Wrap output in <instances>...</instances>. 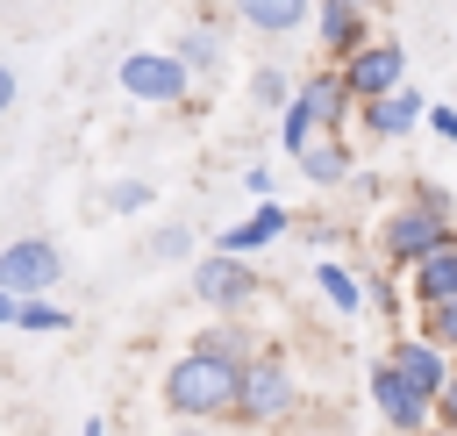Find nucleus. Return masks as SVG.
Segmentation results:
<instances>
[{
	"instance_id": "obj_18",
	"label": "nucleus",
	"mask_w": 457,
	"mask_h": 436,
	"mask_svg": "<svg viewBox=\"0 0 457 436\" xmlns=\"http://www.w3.org/2000/svg\"><path fill=\"white\" fill-rule=\"evenodd\" d=\"M193 350L228 357V365H250V357H257V329H250L243 314H214L207 329H193Z\"/></svg>"
},
{
	"instance_id": "obj_14",
	"label": "nucleus",
	"mask_w": 457,
	"mask_h": 436,
	"mask_svg": "<svg viewBox=\"0 0 457 436\" xmlns=\"http://www.w3.org/2000/svg\"><path fill=\"white\" fill-rule=\"evenodd\" d=\"M286 229H293V214H286L278 200H257V207H250L243 222H228V229L214 236V250H236V257H250V250H264V243H278Z\"/></svg>"
},
{
	"instance_id": "obj_34",
	"label": "nucleus",
	"mask_w": 457,
	"mask_h": 436,
	"mask_svg": "<svg viewBox=\"0 0 457 436\" xmlns=\"http://www.w3.org/2000/svg\"><path fill=\"white\" fill-rule=\"evenodd\" d=\"M86 436H107V429H100V422H86Z\"/></svg>"
},
{
	"instance_id": "obj_8",
	"label": "nucleus",
	"mask_w": 457,
	"mask_h": 436,
	"mask_svg": "<svg viewBox=\"0 0 457 436\" xmlns=\"http://www.w3.org/2000/svg\"><path fill=\"white\" fill-rule=\"evenodd\" d=\"M371 407H378V415H386V429H400V436H421V429L436 422V407L400 379V365H393V357H378V365H371Z\"/></svg>"
},
{
	"instance_id": "obj_11",
	"label": "nucleus",
	"mask_w": 457,
	"mask_h": 436,
	"mask_svg": "<svg viewBox=\"0 0 457 436\" xmlns=\"http://www.w3.org/2000/svg\"><path fill=\"white\" fill-rule=\"evenodd\" d=\"M314 43L328 50V64H343L357 43H371V7H357V0H314Z\"/></svg>"
},
{
	"instance_id": "obj_31",
	"label": "nucleus",
	"mask_w": 457,
	"mask_h": 436,
	"mask_svg": "<svg viewBox=\"0 0 457 436\" xmlns=\"http://www.w3.org/2000/svg\"><path fill=\"white\" fill-rule=\"evenodd\" d=\"M164 436H207V422H179V429H164Z\"/></svg>"
},
{
	"instance_id": "obj_28",
	"label": "nucleus",
	"mask_w": 457,
	"mask_h": 436,
	"mask_svg": "<svg viewBox=\"0 0 457 436\" xmlns=\"http://www.w3.org/2000/svg\"><path fill=\"white\" fill-rule=\"evenodd\" d=\"M243 186H250L257 200H271V164H250V172H243Z\"/></svg>"
},
{
	"instance_id": "obj_19",
	"label": "nucleus",
	"mask_w": 457,
	"mask_h": 436,
	"mask_svg": "<svg viewBox=\"0 0 457 436\" xmlns=\"http://www.w3.org/2000/svg\"><path fill=\"white\" fill-rule=\"evenodd\" d=\"M314 286H321V300H328V307H343V314H357V307H364V279H357L343 257H321V264H314Z\"/></svg>"
},
{
	"instance_id": "obj_6",
	"label": "nucleus",
	"mask_w": 457,
	"mask_h": 436,
	"mask_svg": "<svg viewBox=\"0 0 457 436\" xmlns=\"http://www.w3.org/2000/svg\"><path fill=\"white\" fill-rule=\"evenodd\" d=\"M57 279H64V250H57L50 236H14V243L0 250V286H7L14 300L50 293Z\"/></svg>"
},
{
	"instance_id": "obj_5",
	"label": "nucleus",
	"mask_w": 457,
	"mask_h": 436,
	"mask_svg": "<svg viewBox=\"0 0 457 436\" xmlns=\"http://www.w3.org/2000/svg\"><path fill=\"white\" fill-rule=\"evenodd\" d=\"M257 293H264V279H257L250 257H236V250H207V257H193V300H200V307H214V314H243Z\"/></svg>"
},
{
	"instance_id": "obj_27",
	"label": "nucleus",
	"mask_w": 457,
	"mask_h": 436,
	"mask_svg": "<svg viewBox=\"0 0 457 436\" xmlns=\"http://www.w3.org/2000/svg\"><path fill=\"white\" fill-rule=\"evenodd\" d=\"M14 100H21V79H14V64H7V57H0V114H7V107H14Z\"/></svg>"
},
{
	"instance_id": "obj_29",
	"label": "nucleus",
	"mask_w": 457,
	"mask_h": 436,
	"mask_svg": "<svg viewBox=\"0 0 457 436\" xmlns=\"http://www.w3.org/2000/svg\"><path fill=\"white\" fill-rule=\"evenodd\" d=\"M371 300H378L386 314H400V293H393V279H371Z\"/></svg>"
},
{
	"instance_id": "obj_4",
	"label": "nucleus",
	"mask_w": 457,
	"mask_h": 436,
	"mask_svg": "<svg viewBox=\"0 0 457 436\" xmlns=\"http://www.w3.org/2000/svg\"><path fill=\"white\" fill-rule=\"evenodd\" d=\"M114 86L136 100V107H186L193 100V71L171 57V50H129L114 64Z\"/></svg>"
},
{
	"instance_id": "obj_21",
	"label": "nucleus",
	"mask_w": 457,
	"mask_h": 436,
	"mask_svg": "<svg viewBox=\"0 0 457 436\" xmlns=\"http://www.w3.org/2000/svg\"><path fill=\"white\" fill-rule=\"evenodd\" d=\"M286 100H293V79H286L278 64H257V71H250V107H257V114H278Z\"/></svg>"
},
{
	"instance_id": "obj_1",
	"label": "nucleus",
	"mask_w": 457,
	"mask_h": 436,
	"mask_svg": "<svg viewBox=\"0 0 457 436\" xmlns=\"http://www.w3.org/2000/svg\"><path fill=\"white\" fill-rule=\"evenodd\" d=\"M457 236V222H450V193L436 186V179H421L407 200H393L386 214H378V257L393 264V272H407L414 257H428L436 243H450Z\"/></svg>"
},
{
	"instance_id": "obj_35",
	"label": "nucleus",
	"mask_w": 457,
	"mask_h": 436,
	"mask_svg": "<svg viewBox=\"0 0 457 436\" xmlns=\"http://www.w3.org/2000/svg\"><path fill=\"white\" fill-rule=\"evenodd\" d=\"M450 379H457V350H450Z\"/></svg>"
},
{
	"instance_id": "obj_7",
	"label": "nucleus",
	"mask_w": 457,
	"mask_h": 436,
	"mask_svg": "<svg viewBox=\"0 0 457 436\" xmlns=\"http://www.w3.org/2000/svg\"><path fill=\"white\" fill-rule=\"evenodd\" d=\"M336 71H343L350 100L364 107V100H378V93H393V86L407 79V50H400V43H386V36H371V43H357Z\"/></svg>"
},
{
	"instance_id": "obj_30",
	"label": "nucleus",
	"mask_w": 457,
	"mask_h": 436,
	"mask_svg": "<svg viewBox=\"0 0 457 436\" xmlns=\"http://www.w3.org/2000/svg\"><path fill=\"white\" fill-rule=\"evenodd\" d=\"M0 329H14V293L0 286Z\"/></svg>"
},
{
	"instance_id": "obj_32",
	"label": "nucleus",
	"mask_w": 457,
	"mask_h": 436,
	"mask_svg": "<svg viewBox=\"0 0 457 436\" xmlns=\"http://www.w3.org/2000/svg\"><path fill=\"white\" fill-rule=\"evenodd\" d=\"M286 436H343V429H286Z\"/></svg>"
},
{
	"instance_id": "obj_25",
	"label": "nucleus",
	"mask_w": 457,
	"mask_h": 436,
	"mask_svg": "<svg viewBox=\"0 0 457 436\" xmlns=\"http://www.w3.org/2000/svg\"><path fill=\"white\" fill-rule=\"evenodd\" d=\"M428 129H436V136H450V143H457V107H436V100H428Z\"/></svg>"
},
{
	"instance_id": "obj_12",
	"label": "nucleus",
	"mask_w": 457,
	"mask_h": 436,
	"mask_svg": "<svg viewBox=\"0 0 457 436\" xmlns=\"http://www.w3.org/2000/svg\"><path fill=\"white\" fill-rule=\"evenodd\" d=\"M293 164H300V179H307V186H350V179H357V150H350V136H343V129H321Z\"/></svg>"
},
{
	"instance_id": "obj_22",
	"label": "nucleus",
	"mask_w": 457,
	"mask_h": 436,
	"mask_svg": "<svg viewBox=\"0 0 457 436\" xmlns=\"http://www.w3.org/2000/svg\"><path fill=\"white\" fill-rule=\"evenodd\" d=\"M143 250H150L157 264H186V257H193V229H186V222H164V229H150Z\"/></svg>"
},
{
	"instance_id": "obj_36",
	"label": "nucleus",
	"mask_w": 457,
	"mask_h": 436,
	"mask_svg": "<svg viewBox=\"0 0 457 436\" xmlns=\"http://www.w3.org/2000/svg\"><path fill=\"white\" fill-rule=\"evenodd\" d=\"M357 7H386V0H357Z\"/></svg>"
},
{
	"instance_id": "obj_10",
	"label": "nucleus",
	"mask_w": 457,
	"mask_h": 436,
	"mask_svg": "<svg viewBox=\"0 0 457 436\" xmlns=\"http://www.w3.org/2000/svg\"><path fill=\"white\" fill-rule=\"evenodd\" d=\"M386 357H393V365H400V379L436 407V393L450 386V350H443V343H428V336L414 329V336H393V350H386Z\"/></svg>"
},
{
	"instance_id": "obj_23",
	"label": "nucleus",
	"mask_w": 457,
	"mask_h": 436,
	"mask_svg": "<svg viewBox=\"0 0 457 436\" xmlns=\"http://www.w3.org/2000/svg\"><path fill=\"white\" fill-rule=\"evenodd\" d=\"M150 200H157L150 179H114V186H107V214H143Z\"/></svg>"
},
{
	"instance_id": "obj_2",
	"label": "nucleus",
	"mask_w": 457,
	"mask_h": 436,
	"mask_svg": "<svg viewBox=\"0 0 457 436\" xmlns=\"http://www.w3.org/2000/svg\"><path fill=\"white\" fill-rule=\"evenodd\" d=\"M236 386H243V365L186 350V357H171V372H164L157 393H164V407L179 422H236Z\"/></svg>"
},
{
	"instance_id": "obj_16",
	"label": "nucleus",
	"mask_w": 457,
	"mask_h": 436,
	"mask_svg": "<svg viewBox=\"0 0 457 436\" xmlns=\"http://www.w3.org/2000/svg\"><path fill=\"white\" fill-rule=\"evenodd\" d=\"M228 7L250 36H293L300 21H314V0H228Z\"/></svg>"
},
{
	"instance_id": "obj_26",
	"label": "nucleus",
	"mask_w": 457,
	"mask_h": 436,
	"mask_svg": "<svg viewBox=\"0 0 457 436\" xmlns=\"http://www.w3.org/2000/svg\"><path fill=\"white\" fill-rule=\"evenodd\" d=\"M436 422H443V429H457V379L436 393Z\"/></svg>"
},
{
	"instance_id": "obj_9",
	"label": "nucleus",
	"mask_w": 457,
	"mask_h": 436,
	"mask_svg": "<svg viewBox=\"0 0 457 436\" xmlns=\"http://www.w3.org/2000/svg\"><path fill=\"white\" fill-rule=\"evenodd\" d=\"M357 122H364V136H378V143H393V136H407V129H421V122H428V93H421L414 79H400L393 93H378V100H364V107H357Z\"/></svg>"
},
{
	"instance_id": "obj_33",
	"label": "nucleus",
	"mask_w": 457,
	"mask_h": 436,
	"mask_svg": "<svg viewBox=\"0 0 457 436\" xmlns=\"http://www.w3.org/2000/svg\"><path fill=\"white\" fill-rule=\"evenodd\" d=\"M421 436H457V429H443V422H428V429H421Z\"/></svg>"
},
{
	"instance_id": "obj_3",
	"label": "nucleus",
	"mask_w": 457,
	"mask_h": 436,
	"mask_svg": "<svg viewBox=\"0 0 457 436\" xmlns=\"http://www.w3.org/2000/svg\"><path fill=\"white\" fill-rule=\"evenodd\" d=\"M293 407H300L293 365H286L278 350H257V357L243 365V386H236V422H243V429H278V422H293Z\"/></svg>"
},
{
	"instance_id": "obj_15",
	"label": "nucleus",
	"mask_w": 457,
	"mask_h": 436,
	"mask_svg": "<svg viewBox=\"0 0 457 436\" xmlns=\"http://www.w3.org/2000/svg\"><path fill=\"white\" fill-rule=\"evenodd\" d=\"M407 293H414V307H428V300H457V236L407 264Z\"/></svg>"
},
{
	"instance_id": "obj_13",
	"label": "nucleus",
	"mask_w": 457,
	"mask_h": 436,
	"mask_svg": "<svg viewBox=\"0 0 457 436\" xmlns=\"http://www.w3.org/2000/svg\"><path fill=\"white\" fill-rule=\"evenodd\" d=\"M293 100H300V107H307V114H314L321 129H343V122H350V107H357L336 64H321V71H307V79L293 86Z\"/></svg>"
},
{
	"instance_id": "obj_20",
	"label": "nucleus",
	"mask_w": 457,
	"mask_h": 436,
	"mask_svg": "<svg viewBox=\"0 0 457 436\" xmlns=\"http://www.w3.org/2000/svg\"><path fill=\"white\" fill-rule=\"evenodd\" d=\"M14 329H29V336H57V329H71V314H64L50 293H36V300H14Z\"/></svg>"
},
{
	"instance_id": "obj_17",
	"label": "nucleus",
	"mask_w": 457,
	"mask_h": 436,
	"mask_svg": "<svg viewBox=\"0 0 457 436\" xmlns=\"http://www.w3.org/2000/svg\"><path fill=\"white\" fill-rule=\"evenodd\" d=\"M171 57L207 86V79H221V57H228V50H221V29H214V21H193V29L171 36Z\"/></svg>"
},
{
	"instance_id": "obj_24",
	"label": "nucleus",
	"mask_w": 457,
	"mask_h": 436,
	"mask_svg": "<svg viewBox=\"0 0 457 436\" xmlns=\"http://www.w3.org/2000/svg\"><path fill=\"white\" fill-rule=\"evenodd\" d=\"M421 336L443 343V350H457V300H428L421 307Z\"/></svg>"
}]
</instances>
